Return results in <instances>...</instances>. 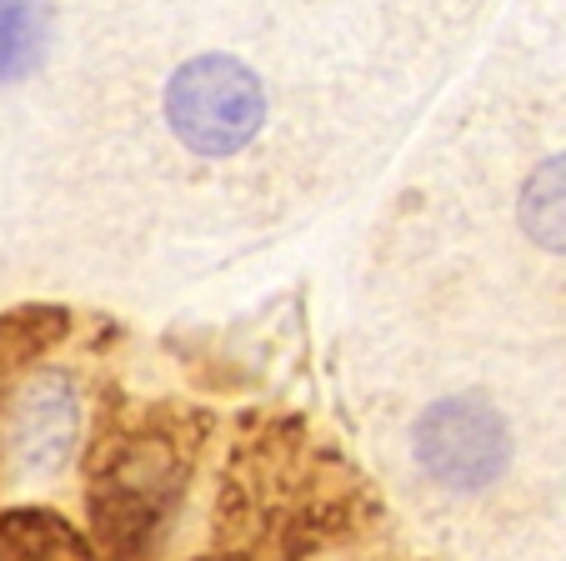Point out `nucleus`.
I'll return each mask as SVG.
<instances>
[{
	"label": "nucleus",
	"mask_w": 566,
	"mask_h": 561,
	"mask_svg": "<svg viewBox=\"0 0 566 561\" xmlns=\"http://www.w3.org/2000/svg\"><path fill=\"white\" fill-rule=\"evenodd\" d=\"M206 416L111 406L86 451V521L101 561H150L191 481Z\"/></svg>",
	"instance_id": "obj_1"
},
{
	"label": "nucleus",
	"mask_w": 566,
	"mask_h": 561,
	"mask_svg": "<svg viewBox=\"0 0 566 561\" xmlns=\"http://www.w3.org/2000/svg\"><path fill=\"white\" fill-rule=\"evenodd\" d=\"M166 121L196 156H235L266 121V91L235 55H196L166 85Z\"/></svg>",
	"instance_id": "obj_2"
},
{
	"label": "nucleus",
	"mask_w": 566,
	"mask_h": 561,
	"mask_svg": "<svg viewBox=\"0 0 566 561\" xmlns=\"http://www.w3.org/2000/svg\"><path fill=\"white\" fill-rule=\"evenodd\" d=\"M411 446L421 471L447 491H486L512 466V426L481 396L431 402L411 432Z\"/></svg>",
	"instance_id": "obj_3"
},
{
	"label": "nucleus",
	"mask_w": 566,
	"mask_h": 561,
	"mask_svg": "<svg viewBox=\"0 0 566 561\" xmlns=\"http://www.w3.org/2000/svg\"><path fill=\"white\" fill-rule=\"evenodd\" d=\"M81 441V392L61 371H41L0 416V471L15 481L55 477Z\"/></svg>",
	"instance_id": "obj_4"
},
{
	"label": "nucleus",
	"mask_w": 566,
	"mask_h": 561,
	"mask_svg": "<svg viewBox=\"0 0 566 561\" xmlns=\"http://www.w3.org/2000/svg\"><path fill=\"white\" fill-rule=\"evenodd\" d=\"M0 561H96L91 537L51 507L0 511Z\"/></svg>",
	"instance_id": "obj_5"
},
{
	"label": "nucleus",
	"mask_w": 566,
	"mask_h": 561,
	"mask_svg": "<svg viewBox=\"0 0 566 561\" xmlns=\"http://www.w3.org/2000/svg\"><path fill=\"white\" fill-rule=\"evenodd\" d=\"M516 216H522V231L532 236L542 251L566 256V156L542 160V166L526 176Z\"/></svg>",
	"instance_id": "obj_6"
},
{
	"label": "nucleus",
	"mask_w": 566,
	"mask_h": 561,
	"mask_svg": "<svg viewBox=\"0 0 566 561\" xmlns=\"http://www.w3.org/2000/svg\"><path fill=\"white\" fill-rule=\"evenodd\" d=\"M51 41V6L45 0H0V85L35 75Z\"/></svg>",
	"instance_id": "obj_7"
},
{
	"label": "nucleus",
	"mask_w": 566,
	"mask_h": 561,
	"mask_svg": "<svg viewBox=\"0 0 566 561\" xmlns=\"http://www.w3.org/2000/svg\"><path fill=\"white\" fill-rule=\"evenodd\" d=\"M71 336V311L65 307H15L0 316V376L25 371L45 361Z\"/></svg>",
	"instance_id": "obj_8"
}]
</instances>
